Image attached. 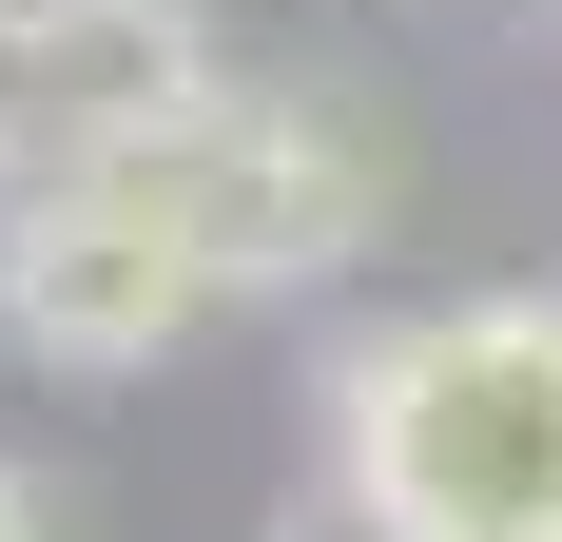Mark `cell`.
I'll list each match as a JSON object with an SVG mask.
<instances>
[{
	"instance_id": "1",
	"label": "cell",
	"mask_w": 562,
	"mask_h": 542,
	"mask_svg": "<svg viewBox=\"0 0 562 542\" xmlns=\"http://www.w3.org/2000/svg\"><path fill=\"white\" fill-rule=\"evenodd\" d=\"M330 504L369 542H562V291H427L330 369Z\"/></svg>"
},
{
	"instance_id": "2",
	"label": "cell",
	"mask_w": 562,
	"mask_h": 542,
	"mask_svg": "<svg viewBox=\"0 0 562 542\" xmlns=\"http://www.w3.org/2000/svg\"><path fill=\"white\" fill-rule=\"evenodd\" d=\"M136 174H156V214L194 233L214 310H252V291H330V271L389 233V136H369L330 78H214Z\"/></svg>"
},
{
	"instance_id": "3",
	"label": "cell",
	"mask_w": 562,
	"mask_h": 542,
	"mask_svg": "<svg viewBox=\"0 0 562 542\" xmlns=\"http://www.w3.org/2000/svg\"><path fill=\"white\" fill-rule=\"evenodd\" d=\"M214 78H233L214 0H0V194L136 174Z\"/></svg>"
},
{
	"instance_id": "4",
	"label": "cell",
	"mask_w": 562,
	"mask_h": 542,
	"mask_svg": "<svg viewBox=\"0 0 562 542\" xmlns=\"http://www.w3.org/2000/svg\"><path fill=\"white\" fill-rule=\"evenodd\" d=\"M194 329H214V271H194V233L156 214V174L0 194V349L116 387V369H156V349H194Z\"/></svg>"
},
{
	"instance_id": "5",
	"label": "cell",
	"mask_w": 562,
	"mask_h": 542,
	"mask_svg": "<svg viewBox=\"0 0 562 542\" xmlns=\"http://www.w3.org/2000/svg\"><path fill=\"white\" fill-rule=\"evenodd\" d=\"M0 542H40V485H20V465H0Z\"/></svg>"
}]
</instances>
